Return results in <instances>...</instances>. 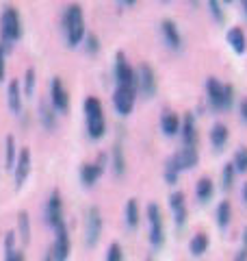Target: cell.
Instances as JSON below:
<instances>
[{"label":"cell","mask_w":247,"mask_h":261,"mask_svg":"<svg viewBox=\"0 0 247 261\" xmlns=\"http://www.w3.org/2000/svg\"><path fill=\"white\" fill-rule=\"evenodd\" d=\"M63 33L70 48H76L78 44H82V39L87 35V27L80 5H68V9L63 13Z\"/></svg>","instance_id":"cell-1"},{"label":"cell","mask_w":247,"mask_h":261,"mask_svg":"<svg viewBox=\"0 0 247 261\" xmlns=\"http://www.w3.org/2000/svg\"><path fill=\"white\" fill-rule=\"evenodd\" d=\"M0 46L3 50H11V46L22 39V20H20V11L13 5H7L3 13H0Z\"/></svg>","instance_id":"cell-2"},{"label":"cell","mask_w":247,"mask_h":261,"mask_svg":"<svg viewBox=\"0 0 247 261\" xmlns=\"http://www.w3.org/2000/svg\"><path fill=\"white\" fill-rule=\"evenodd\" d=\"M82 111H85V122H87V135L89 140H102L106 135V118H104V109L102 102L96 96H87L82 102Z\"/></svg>","instance_id":"cell-3"},{"label":"cell","mask_w":247,"mask_h":261,"mask_svg":"<svg viewBox=\"0 0 247 261\" xmlns=\"http://www.w3.org/2000/svg\"><path fill=\"white\" fill-rule=\"evenodd\" d=\"M145 216H147V240L154 248H161L165 244V220H163V211L156 202H150L145 209Z\"/></svg>","instance_id":"cell-4"},{"label":"cell","mask_w":247,"mask_h":261,"mask_svg":"<svg viewBox=\"0 0 247 261\" xmlns=\"http://www.w3.org/2000/svg\"><path fill=\"white\" fill-rule=\"evenodd\" d=\"M113 76H115V85L119 87H135L137 89V74L135 68L130 65L123 53L115 55V63H113Z\"/></svg>","instance_id":"cell-5"},{"label":"cell","mask_w":247,"mask_h":261,"mask_svg":"<svg viewBox=\"0 0 247 261\" xmlns=\"http://www.w3.org/2000/svg\"><path fill=\"white\" fill-rule=\"evenodd\" d=\"M102 228H104V220H102V211L98 207H89L87 209V218H85V244L89 248H94L102 238Z\"/></svg>","instance_id":"cell-6"},{"label":"cell","mask_w":247,"mask_h":261,"mask_svg":"<svg viewBox=\"0 0 247 261\" xmlns=\"http://www.w3.org/2000/svg\"><path fill=\"white\" fill-rule=\"evenodd\" d=\"M135 100H137V89L135 87H119V85H115V92H113V109L117 111L121 118H126V116L133 113Z\"/></svg>","instance_id":"cell-7"},{"label":"cell","mask_w":247,"mask_h":261,"mask_svg":"<svg viewBox=\"0 0 247 261\" xmlns=\"http://www.w3.org/2000/svg\"><path fill=\"white\" fill-rule=\"evenodd\" d=\"M106 163H109V157H106L104 152H100V157L98 161H89V163H82L80 166V183L85 187H94L98 181H100V176L104 174L106 170Z\"/></svg>","instance_id":"cell-8"},{"label":"cell","mask_w":247,"mask_h":261,"mask_svg":"<svg viewBox=\"0 0 247 261\" xmlns=\"http://www.w3.org/2000/svg\"><path fill=\"white\" fill-rule=\"evenodd\" d=\"M70 252H72V240H70L68 226H65V222H63V224H59L54 228V244L50 248V255H52L54 261H68Z\"/></svg>","instance_id":"cell-9"},{"label":"cell","mask_w":247,"mask_h":261,"mask_svg":"<svg viewBox=\"0 0 247 261\" xmlns=\"http://www.w3.org/2000/svg\"><path fill=\"white\" fill-rule=\"evenodd\" d=\"M135 74H137V92H141L145 98H154L156 89H159V83H156V74H154L152 65L141 63L135 70Z\"/></svg>","instance_id":"cell-10"},{"label":"cell","mask_w":247,"mask_h":261,"mask_svg":"<svg viewBox=\"0 0 247 261\" xmlns=\"http://www.w3.org/2000/svg\"><path fill=\"white\" fill-rule=\"evenodd\" d=\"M44 220H46V224L52 228L63 224V198H61L59 190H52V194L48 196L46 207H44Z\"/></svg>","instance_id":"cell-11"},{"label":"cell","mask_w":247,"mask_h":261,"mask_svg":"<svg viewBox=\"0 0 247 261\" xmlns=\"http://www.w3.org/2000/svg\"><path fill=\"white\" fill-rule=\"evenodd\" d=\"M50 107L56 113H68L70 109V94L65 89L61 76H54L50 81Z\"/></svg>","instance_id":"cell-12"},{"label":"cell","mask_w":247,"mask_h":261,"mask_svg":"<svg viewBox=\"0 0 247 261\" xmlns=\"http://www.w3.org/2000/svg\"><path fill=\"white\" fill-rule=\"evenodd\" d=\"M30 168H33V157H30V148L24 146L18 154V161H15V168H13V176H15V187H20L28 181L30 176Z\"/></svg>","instance_id":"cell-13"},{"label":"cell","mask_w":247,"mask_h":261,"mask_svg":"<svg viewBox=\"0 0 247 261\" xmlns=\"http://www.w3.org/2000/svg\"><path fill=\"white\" fill-rule=\"evenodd\" d=\"M206 98H208V105L215 111H226L224 109V83L215 76L206 79Z\"/></svg>","instance_id":"cell-14"},{"label":"cell","mask_w":247,"mask_h":261,"mask_svg":"<svg viewBox=\"0 0 247 261\" xmlns=\"http://www.w3.org/2000/svg\"><path fill=\"white\" fill-rule=\"evenodd\" d=\"M180 137H182V146L197 148L200 133H197V124H195V116H193V113H187V116L180 120Z\"/></svg>","instance_id":"cell-15"},{"label":"cell","mask_w":247,"mask_h":261,"mask_svg":"<svg viewBox=\"0 0 247 261\" xmlns=\"http://www.w3.org/2000/svg\"><path fill=\"white\" fill-rule=\"evenodd\" d=\"M161 35H163V42L167 48L171 50H182V35H180V31L176 27L174 20H163L161 22Z\"/></svg>","instance_id":"cell-16"},{"label":"cell","mask_w":247,"mask_h":261,"mask_svg":"<svg viewBox=\"0 0 247 261\" xmlns=\"http://www.w3.org/2000/svg\"><path fill=\"white\" fill-rule=\"evenodd\" d=\"M22 102H24V94H22V85L18 79H11L9 85H7V107L13 116H20L22 113Z\"/></svg>","instance_id":"cell-17"},{"label":"cell","mask_w":247,"mask_h":261,"mask_svg":"<svg viewBox=\"0 0 247 261\" xmlns=\"http://www.w3.org/2000/svg\"><path fill=\"white\" fill-rule=\"evenodd\" d=\"M171 159L176 161L180 172H184V170H193L197 166V161H200V152H197V148H191V146H182V148H180Z\"/></svg>","instance_id":"cell-18"},{"label":"cell","mask_w":247,"mask_h":261,"mask_svg":"<svg viewBox=\"0 0 247 261\" xmlns=\"http://www.w3.org/2000/svg\"><path fill=\"white\" fill-rule=\"evenodd\" d=\"M169 207L171 211H174V220H176V226L178 228H184L187 226V216H189V211H187V200H184V194L182 192H174L169 196Z\"/></svg>","instance_id":"cell-19"},{"label":"cell","mask_w":247,"mask_h":261,"mask_svg":"<svg viewBox=\"0 0 247 261\" xmlns=\"http://www.w3.org/2000/svg\"><path fill=\"white\" fill-rule=\"evenodd\" d=\"M123 220H126V226L128 228H135L141 222V209H139V200L137 198H128L126 200V207H123Z\"/></svg>","instance_id":"cell-20"},{"label":"cell","mask_w":247,"mask_h":261,"mask_svg":"<svg viewBox=\"0 0 247 261\" xmlns=\"http://www.w3.org/2000/svg\"><path fill=\"white\" fill-rule=\"evenodd\" d=\"M111 166H113L115 176H123V174H126V152H123L121 142H115V144H113V150H111Z\"/></svg>","instance_id":"cell-21"},{"label":"cell","mask_w":247,"mask_h":261,"mask_svg":"<svg viewBox=\"0 0 247 261\" xmlns=\"http://www.w3.org/2000/svg\"><path fill=\"white\" fill-rule=\"evenodd\" d=\"M212 194H215V183H212V178L210 176H202L200 181L195 183V198H197V202L206 205V202L212 198Z\"/></svg>","instance_id":"cell-22"},{"label":"cell","mask_w":247,"mask_h":261,"mask_svg":"<svg viewBox=\"0 0 247 261\" xmlns=\"http://www.w3.org/2000/svg\"><path fill=\"white\" fill-rule=\"evenodd\" d=\"M161 130H163V135H167V137H174L180 133V116L174 111H165L163 116H161Z\"/></svg>","instance_id":"cell-23"},{"label":"cell","mask_w":247,"mask_h":261,"mask_svg":"<svg viewBox=\"0 0 247 261\" xmlns=\"http://www.w3.org/2000/svg\"><path fill=\"white\" fill-rule=\"evenodd\" d=\"M226 39H228L230 48H232L236 55H243L247 50V39H245V33H243L241 27H232V29H230Z\"/></svg>","instance_id":"cell-24"},{"label":"cell","mask_w":247,"mask_h":261,"mask_svg":"<svg viewBox=\"0 0 247 261\" xmlns=\"http://www.w3.org/2000/svg\"><path fill=\"white\" fill-rule=\"evenodd\" d=\"M15 242H18V235L13 231L5 235V261H26L24 259V252L15 246Z\"/></svg>","instance_id":"cell-25"},{"label":"cell","mask_w":247,"mask_h":261,"mask_svg":"<svg viewBox=\"0 0 247 261\" xmlns=\"http://www.w3.org/2000/svg\"><path fill=\"white\" fill-rule=\"evenodd\" d=\"M228 137H230V130L226 124H221V122H217V124L210 128V144L215 150H224V146L228 144Z\"/></svg>","instance_id":"cell-26"},{"label":"cell","mask_w":247,"mask_h":261,"mask_svg":"<svg viewBox=\"0 0 247 261\" xmlns=\"http://www.w3.org/2000/svg\"><path fill=\"white\" fill-rule=\"evenodd\" d=\"M18 144H15V137L13 135H7L5 137V168L7 170H13L15 168V161H18Z\"/></svg>","instance_id":"cell-27"},{"label":"cell","mask_w":247,"mask_h":261,"mask_svg":"<svg viewBox=\"0 0 247 261\" xmlns=\"http://www.w3.org/2000/svg\"><path fill=\"white\" fill-rule=\"evenodd\" d=\"M210 246V240H208V235L206 233H195L191 242H189V252H191L193 257H202L206 250H208Z\"/></svg>","instance_id":"cell-28"},{"label":"cell","mask_w":247,"mask_h":261,"mask_svg":"<svg viewBox=\"0 0 247 261\" xmlns=\"http://www.w3.org/2000/svg\"><path fill=\"white\" fill-rule=\"evenodd\" d=\"M215 222L219 228H228V224L232 222V205L230 200H221L215 209Z\"/></svg>","instance_id":"cell-29"},{"label":"cell","mask_w":247,"mask_h":261,"mask_svg":"<svg viewBox=\"0 0 247 261\" xmlns=\"http://www.w3.org/2000/svg\"><path fill=\"white\" fill-rule=\"evenodd\" d=\"M39 122L46 130H54L56 128V111L50 107L48 102L39 105Z\"/></svg>","instance_id":"cell-30"},{"label":"cell","mask_w":247,"mask_h":261,"mask_svg":"<svg viewBox=\"0 0 247 261\" xmlns=\"http://www.w3.org/2000/svg\"><path fill=\"white\" fill-rule=\"evenodd\" d=\"M20 85H22V94L26 98H30L33 94H35V85H37V72H35V68H26Z\"/></svg>","instance_id":"cell-31"},{"label":"cell","mask_w":247,"mask_h":261,"mask_svg":"<svg viewBox=\"0 0 247 261\" xmlns=\"http://www.w3.org/2000/svg\"><path fill=\"white\" fill-rule=\"evenodd\" d=\"M18 233H20L22 244L30 242V216H28V211H24V209L18 214Z\"/></svg>","instance_id":"cell-32"},{"label":"cell","mask_w":247,"mask_h":261,"mask_svg":"<svg viewBox=\"0 0 247 261\" xmlns=\"http://www.w3.org/2000/svg\"><path fill=\"white\" fill-rule=\"evenodd\" d=\"M163 178H165V183H167V185H176V183H178L180 170H178V166H176V161H174V159H167V161H165Z\"/></svg>","instance_id":"cell-33"},{"label":"cell","mask_w":247,"mask_h":261,"mask_svg":"<svg viewBox=\"0 0 247 261\" xmlns=\"http://www.w3.org/2000/svg\"><path fill=\"white\" fill-rule=\"evenodd\" d=\"M234 178H236V170H234V166H232V163H226L224 170H221V190H224V192L232 190Z\"/></svg>","instance_id":"cell-34"},{"label":"cell","mask_w":247,"mask_h":261,"mask_svg":"<svg viewBox=\"0 0 247 261\" xmlns=\"http://www.w3.org/2000/svg\"><path fill=\"white\" fill-rule=\"evenodd\" d=\"M232 166L236 172H247V146H241L236 152H234V161H232Z\"/></svg>","instance_id":"cell-35"},{"label":"cell","mask_w":247,"mask_h":261,"mask_svg":"<svg viewBox=\"0 0 247 261\" xmlns=\"http://www.w3.org/2000/svg\"><path fill=\"white\" fill-rule=\"evenodd\" d=\"M104 261H123V248H121V244H117V242L109 244Z\"/></svg>","instance_id":"cell-36"},{"label":"cell","mask_w":247,"mask_h":261,"mask_svg":"<svg viewBox=\"0 0 247 261\" xmlns=\"http://www.w3.org/2000/svg\"><path fill=\"white\" fill-rule=\"evenodd\" d=\"M85 50L89 55H96V53H100V39H98V35H85Z\"/></svg>","instance_id":"cell-37"},{"label":"cell","mask_w":247,"mask_h":261,"mask_svg":"<svg viewBox=\"0 0 247 261\" xmlns=\"http://www.w3.org/2000/svg\"><path fill=\"white\" fill-rule=\"evenodd\" d=\"M234 107V85L226 83L224 85V109H232Z\"/></svg>","instance_id":"cell-38"},{"label":"cell","mask_w":247,"mask_h":261,"mask_svg":"<svg viewBox=\"0 0 247 261\" xmlns=\"http://www.w3.org/2000/svg\"><path fill=\"white\" fill-rule=\"evenodd\" d=\"M208 9H210V13H212V18H215L219 24H224L226 13H224V9H221V3H217V0H210V3H208Z\"/></svg>","instance_id":"cell-39"},{"label":"cell","mask_w":247,"mask_h":261,"mask_svg":"<svg viewBox=\"0 0 247 261\" xmlns=\"http://www.w3.org/2000/svg\"><path fill=\"white\" fill-rule=\"evenodd\" d=\"M5 57L7 53L3 50V46H0V83L5 81V72H7V63H5Z\"/></svg>","instance_id":"cell-40"},{"label":"cell","mask_w":247,"mask_h":261,"mask_svg":"<svg viewBox=\"0 0 247 261\" xmlns=\"http://www.w3.org/2000/svg\"><path fill=\"white\" fill-rule=\"evenodd\" d=\"M238 113H241V120L247 122V98H243L241 105H238Z\"/></svg>","instance_id":"cell-41"},{"label":"cell","mask_w":247,"mask_h":261,"mask_svg":"<svg viewBox=\"0 0 247 261\" xmlns=\"http://www.w3.org/2000/svg\"><path fill=\"white\" fill-rule=\"evenodd\" d=\"M234 261H247V248H243L241 246V250L236 252V257H234Z\"/></svg>","instance_id":"cell-42"},{"label":"cell","mask_w":247,"mask_h":261,"mask_svg":"<svg viewBox=\"0 0 247 261\" xmlns=\"http://www.w3.org/2000/svg\"><path fill=\"white\" fill-rule=\"evenodd\" d=\"M121 7H135V0H121Z\"/></svg>","instance_id":"cell-43"},{"label":"cell","mask_w":247,"mask_h":261,"mask_svg":"<svg viewBox=\"0 0 247 261\" xmlns=\"http://www.w3.org/2000/svg\"><path fill=\"white\" fill-rule=\"evenodd\" d=\"M243 248H247V226L243 228Z\"/></svg>","instance_id":"cell-44"},{"label":"cell","mask_w":247,"mask_h":261,"mask_svg":"<svg viewBox=\"0 0 247 261\" xmlns=\"http://www.w3.org/2000/svg\"><path fill=\"white\" fill-rule=\"evenodd\" d=\"M243 202H245V205H247V183L243 185Z\"/></svg>","instance_id":"cell-45"},{"label":"cell","mask_w":247,"mask_h":261,"mask_svg":"<svg viewBox=\"0 0 247 261\" xmlns=\"http://www.w3.org/2000/svg\"><path fill=\"white\" fill-rule=\"evenodd\" d=\"M44 261H54V259H52V255H50V252H46V255H44Z\"/></svg>","instance_id":"cell-46"},{"label":"cell","mask_w":247,"mask_h":261,"mask_svg":"<svg viewBox=\"0 0 247 261\" xmlns=\"http://www.w3.org/2000/svg\"><path fill=\"white\" fill-rule=\"evenodd\" d=\"M243 9H245V13H247V0H245V3H243Z\"/></svg>","instance_id":"cell-47"}]
</instances>
